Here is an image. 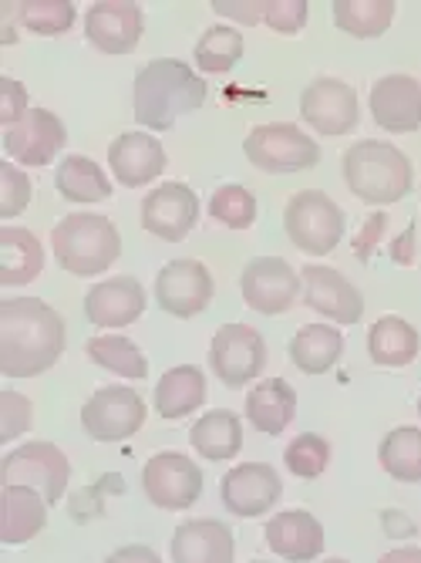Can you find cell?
<instances>
[{"mask_svg":"<svg viewBox=\"0 0 421 563\" xmlns=\"http://www.w3.org/2000/svg\"><path fill=\"white\" fill-rule=\"evenodd\" d=\"M284 493V479L274 466L267 463H243L233 466L223 479H220V496L223 506L233 517L250 520V517H263L270 514Z\"/></svg>","mask_w":421,"mask_h":563,"instance_id":"14","label":"cell"},{"mask_svg":"<svg viewBox=\"0 0 421 563\" xmlns=\"http://www.w3.org/2000/svg\"><path fill=\"white\" fill-rule=\"evenodd\" d=\"M199 220V199L186 183H163L142 199V227L145 233L179 243L192 233Z\"/></svg>","mask_w":421,"mask_h":563,"instance_id":"16","label":"cell"},{"mask_svg":"<svg viewBox=\"0 0 421 563\" xmlns=\"http://www.w3.org/2000/svg\"><path fill=\"white\" fill-rule=\"evenodd\" d=\"M243 152L263 173H303L321 163V145L293 122L256 125L243 142Z\"/></svg>","mask_w":421,"mask_h":563,"instance_id":"6","label":"cell"},{"mask_svg":"<svg viewBox=\"0 0 421 563\" xmlns=\"http://www.w3.org/2000/svg\"><path fill=\"white\" fill-rule=\"evenodd\" d=\"M263 24L277 34H297L307 24V0H263Z\"/></svg>","mask_w":421,"mask_h":563,"instance_id":"41","label":"cell"},{"mask_svg":"<svg viewBox=\"0 0 421 563\" xmlns=\"http://www.w3.org/2000/svg\"><path fill=\"white\" fill-rule=\"evenodd\" d=\"M263 537H267V547L277 556L290 563H307L313 556H321L324 550V527L307 509H284V514L267 520Z\"/></svg>","mask_w":421,"mask_h":563,"instance_id":"23","label":"cell"},{"mask_svg":"<svg viewBox=\"0 0 421 563\" xmlns=\"http://www.w3.org/2000/svg\"><path fill=\"white\" fill-rule=\"evenodd\" d=\"M418 416H421V398H418Z\"/></svg>","mask_w":421,"mask_h":563,"instance_id":"50","label":"cell"},{"mask_svg":"<svg viewBox=\"0 0 421 563\" xmlns=\"http://www.w3.org/2000/svg\"><path fill=\"white\" fill-rule=\"evenodd\" d=\"M142 489L159 509H189L202 496V470L182 452H155L142 466Z\"/></svg>","mask_w":421,"mask_h":563,"instance_id":"10","label":"cell"},{"mask_svg":"<svg viewBox=\"0 0 421 563\" xmlns=\"http://www.w3.org/2000/svg\"><path fill=\"white\" fill-rule=\"evenodd\" d=\"M209 217L230 230H250L256 223V196L246 186L226 183L209 196Z\"/></svg>","mask_w":421,"mask_h":563,"instance_id":"37","label":"cell"},{"mask_svg":"<svg viewBox=\"0 0 421 563\" xmlns=\"http://www.w3.org/2000/svg\"><path fill=\"white\" fill-rule=\"evenodd\" d=\"M145 311V287L135 277H109L98 280L85 294V314L95 328L112 331L129 328Z\"/></svg>","mask_w":421,"mask_h":563,"instance_id":"19","label":"cell"},{"mask_svg":"<svg viewBox=\"0 0 421 563\" xmlns=\"http://www.w3.org/2000/svg\"><path fill=\"white\" fill-rule=\"evenodd\" d=\"M145 422V401L125 385L98 388L81 405V426L95 442H122L132 439Z\"/></svg>","mask_w":421,"mask_h":563,"instance_id":"9","label":"cell"},{"mask_svg":"<svg viewBox=\"0 0 421 563\" xmlns=\"http://www.w3.org/2000/svg\"><path fill=\"white\" fill-rule=\"evenodd\" d=\"M44 271V246L24 227H0V284L24 287Z\"/></svg>","mask_w":421,"mask_h":563,"instance_id":"26","label":"cell"},{"mask_svg":"<svg viewBox=\"0 0 421 563\" xmlns=\"http://www.w3.org/2000/svg\"><path fill=\"white\" fill-rule=\"evenodd\" d=\"M284 230L290 243L310 257H324L337 250L344 236V210L321 189H300L284 210Z\"/></svg>","mask_w":421,"mask_h":563,"instance_id":"5","label":"cell"},{"mask_svg":"<svg viewBox=\"0 0 421 563\" xmlns=\"http://www.w3.org/2000/svg\"><path fill=\"white\" fill-rule=\"evenodd\" d=\"M169 556L173 563H233L236 540L233 530L220 520H189L176 527Z\"/></svg>","mask_w":421,"mask_h":563,"instance_id":"22","label":"cell"},{"mask_svg":"<svg viewBox=\"0 0 421 563\" xmlns=\"http://www.w3.org/2000/svg\"><path fill=\"white\" fill-rule=\"evenodd\" d=\"M65 351V321L37 297L0 303V372L8 378H34Z\"/></svg>","mask_w":421,"mask_h":563,"instance_id":"1","label":"cell"},{"mask_svg":"<svg viewBox=\"0 0 421 563\" xmlns=\"http://www.w3.org/2000/svg\"><path fill=\"white\" fill-rule=\"evenodd\" d=\"M381 527L391 540L414 537V523L408 520V514H401V509H381Z\"/></svg>","mask_w":421,"mask_h":563,"instance_id":"46","label":"cell"},{"mask_svg":"<svg viewBox=\"0 0 421 563\" xmlns=\"http://www.w3.org/2000/svg\"><path fill=\"white\" fill-rule=\"evenodd\" d=\"M378 463L398 483H421V429H391L378 445Z\"/></svg>","mask_w":421,"mask_h":563,"instance_id":"32","label":"cell"},{"mask_svg":"<svg viewBox=\"0 0 421 563\" xmlns=\"http://www.w3.org/2000/svg\"><path fill=\"white\" fill-rule=\"evenodd\" d=\"M206 81L176 58H155L135 75V122L148 132H169L176 119L202 109Z\"/></svg>","mask_w":421,"mask_h":563,"instance_id":"2","label":"cell"},{"mask_svg":"<svg viewBox=\"0 0 421 563\" xmlns=\"http://www.w3.org/2000/svg\"><path fill=\"white\" fill-rule=\"evenodd\" d=\"M341 166H344L347 189L361 202H372V207H391V202H401L414 186L408 156L391 142H375V139L354 142L344 152Z\"/></svg>","mask_w":421,"mask_h":563,"instance_id":"3","label":"cell"},{"mask_svg":"<svg viewBox=\"0 0 421 563\" xmlns=\"http://www.w3.org/2000/svg\"><path fill=\"white\" fill-rule=\"evenodd\" d=\"M55 186L71 202H101L112 196L109 176L88 156H65L55 169Z\"/></svg>","mask_w":421,"mask_h":563,"instance_id":"31","label":"cell"},{"mask_svg":"<svg viewBox=\"0 0 421 563\" xmlns=\"http://www.w3.org/2000/svg\"><path fill=\"white\" fill-rule=\"evenodd\" d=\"M344 354V334L331 324H307L290 341V357L303 375H324Z\"/></svg>","mask_w":421,"mask_h":563,"instance_id":"29","label":"cell"},{"mask_svg":"<svg viewBox=\"0 0 421 563\" xmlns=\"http://www.w3.org/2000/svg\"><path fill=\"white\" fill-rule=\"evenodd\" d=\"M391 0H337L334 4V24L354 37H378L391 27Z\"/></svg>","mask_w":421,"mask_h":563,"instance_id":"35","label":"cell"},{"mask_svg":"<svg viewBox=\"0 0 421 563\" xmlns=\"http://www.w3.org/2000/svg\"><path fill=\"white\" fill-rule=\"evenodd\" d=\"M192 58L202 71L209 75H223L233 71L236 62L243 58V34L230 24H217V27H206L202 37L192 47Z\"/></svg>","mask_w":421,"mask_h":563,"instance_id":"34","label":"cell"},{"mask_svg":"<svg viewBox=\"0 0 421 563\" xmlns=\"http://www.w3.org/2000/svg\"><path fill=\"white\" fill-rule=\"evenodd\" d=\"M209 388H206V375L196 368V365H179V368H169L159 385H155V412L163 419L176 422L196 408H202Z\"/></svg>","mask_w":421,"mask_h":563,"instance_id":"27","label":"cell"},{"mask_svg":"<svg viewBox=\"0 0 421 563\" xmlns=\"http://www.w3.org/2000/svg\"><path fill=\"white\" fill-rule=\"evenodd\" d=\"M378 563H421V550L418 547H398V550H388Z\"/></svg>","mask_w":421,"mask_h":563,"instance_id":"48","label":"cell"},{"mask_svg":"<svg viewBox=\"0 0 421 563\" xmlns=\"http://www.w3.org/2000/svg\"><path fill=\"white\" fill-rule=\"evenodd\" d=\"M300 274L284 257H253L240 274V294L246 307L256 314H287L297 294H300Z\"/></svg>","mask_w":421,"mask_h":563,"instance_id":"11","label":"cell"},{"mask_svg":"<svg viewBox=\"0 0 421 563\" xmlns=\"http://www.w3.org/2000/svg\"><path fill=\"white\" fill-rule=\"evenodd\" d=\"M418 347H421L418 331L398 314L378 318L372 331H367V354L381 368H408L418 357Z\"/></svg>","mask_w":421,"mask_h":563,"instance_id":"28","label":"cell"},{"mask_svg":"<svg viewBox=\"0 0 421 563\" xmlns=\"http://www.w3.org/2000/svg\"><path fill=\"white\" fill-rule=\"evenodd\" d=\"M300 119L321 135H347L357 129V91L331 75L313 78L300 91Z\"/></svg>","mask_w":421,"mask_h":563,"instance_id":"12","label":"cell"},{"mask_svg":"<svg viewBox=\"0 0 421 563\" xmlns=\"http://www.w3.org/2000/svg\"><path fill=\"white\" fill-rule=\"evenodd\" d=\"M0 479H4V486H31L47 503H58L68 493L71 463L55 442H24L4 455Z\"/></svg>","mask_w":421,"mask_h":563,"instance_id":"7","label":"cell"},{"mask_svg":"<svg viewBox=\"0 0 421 563\" xmlns=\"http://www.w3.org/2000/svg\"><path fill=\"white\" fill-rule=\"evenodd\" d=\"M372 115L388 132H414L421 129V85L411 75H385L375 81L372 98Z\"/></svg>","mask_w":421,"mask_h":563,"instance_id":"21","label":"cell"},{"mask_svg":"<svg viewBox=\"0 0 421 563\" xmlns=\"http://www.w3.org/2000/svg\"><path fill=\"white\" fill-rule=\"evenodd\" d=\"M47 499L31 486L0 489V540L8 547L34 540L47 527Z\"/></svg>","mask_w":421,"mask_h":563,"instance_id":"24","label":"cell"},{"mask_svg":"<svg viewBox=\"0 0 421 563\" xmlns=\"http://www.w3.org/2000/svg\"><path fill=\"white\" fill-rule=\"evenodd\" d=\"M253 563H267V560H253Z\"/></svg>","mask_w":421,"mask_h":563,"instance_id":"51","label":"cell"},{"mask_svg":"<svg viewBox=\"0 0 421 563\" xmlns=\"http://www.w3.org/2000/svg\"><path fill=\"white\" fill-rule=\"evenodd\" d=\"M65 142H68V132H65L62 119L47 109H31L18 125L4 129V139H0V145H4L11 159L21 166H31V169L55 163Z\"/></svg>","mask_w":421,"mask_h":563,"instance_id":"15","label":"cell"},{"mask_svg":"<svg viewBox=\"0 0 421 563\" xmlns=\"http://www.w3.org/2000/svg\"><path fill=\"white\" fill-rule=\"evenodd\" d=\"M189 442L209 463H226V459H233L243 449V426L233 412L217 408V412H206L189 429Z\"/></svg>","mask_w":421,"mask_h":563,"instance_id":"30","label":"cell"},{"mask_svg":"<svg viewBox=\"0 0 421 563\" xmlns=\"http://www.w3.org/2000/svg\"><path fill=\"white\" fill-rule=\"evenodd\" d=\"M145 18L132 0H98L85 14V37L104 55H129L142 37Z\"/></svg>","mask_w":421,"mask_h":563,"instance_id":"17","label":"cell"},{"mask_svg":"<svg viewBox=\"0 0 421 563\" xmlns=\"http://www.w3.org/2000/svg\"><path fill=\"white\" fill-rule=\"evenodd\" d=\"M51 250L62 271L75 277H98L122 257V236L109 217L71 213L51 230Z\"/></svg>","mask_w":421,"mask_h":563,"instance_id":"4","label":"cell"},{"mask_svg":"<svg viewBox=\"0 0 421 563\" xmlns=\"http://www.w3.org/2000/svg\"><path fill=\"white\" fill-rule=\"evenodd\" d=\"M385 227H388L385 213H375L372 220L364 223V230L354 236V257H357L361 264L372 261V250H375V246H378V240L385 236Z\"/></svg>","mask_w":421,"mask_h":563,"instance_id":"44","label":"cell"},{"mask_svg":"<svg viewBox=\"0 0 421 563\" xmlns=\"http://www.w3.org/2000/svg\"><path fill=\"white\" fill-rule=\"evenodd\" d=\"M209 368L226 388H243L267 368V341L250 324H223L209 341Z\"/></svg>","mask_w":421,"mask_h":563,"instance_id":"8","label":"cell"},{"mask_svg":"<svg viewBox=\"0 0 421 563\" xmlns=\"http://www.w3.org/2000/svg\"><path fill=\"white\" fill-rule=\"evenodd\" d=\"M85 354L91 357V362L104 372H115L122 378H145L148 375V362L145 354L139 351L135 341L122 338V334H98L85 344Z\"/></svg>","mask_w":421,"mask_h":563,"instance_id":"33","label":"cell"},{"mask_svg":"<svg viewBox=\"0 0 421 563\" xmlns=\"http://www.w3.org/2000/svg\"><path fill=\"white\" fill-rule=\"evenodd\" d=\"M31 109H27V88L21 85V81H14V78H0V125L4 129H11V125H18L24 115H27Z\"/></svg>","mask_w":421,"mask_h":563,"instance_id":"42","label":"cell"},{"mask_svg":"<svg viewBox=\"0 0 421 563\" xmlns=\"http://www.w3.org/2000/svg\"><path fill=\"white\" fill-rule=\"evenodd\" d=\"M209 8H213L220 18L240 21V24H256V21H263V0H213Z\"/></svg>","mask_w":421,"mask_h":563,"instance_id":"43","label":"cell"},{"mask_svg":"<svg viewBox=\"0 0 421 563\" xmlns=\"http://www.w3.org/2000/svg\"><path fill=\"white\" fill-rule=\"evenodd\" d=\"M18 21L41 37H58L75 24V4L71 0H21Z\"/></svg>","mask_w":421,"mask_h":563,"instance_id":"36","label":"cell"},{"mask_svg":"<svg viewBox=\"0 0 421 563\" xmlns=\"http://www.w3.org/2000/svg\"><path fill=\"white\" fill-rule=\"evenodd\" d=\"M34 405L21 391H0V442H14L31 429Z\"/></svg>","mask_w":421,"mask_h":563,"instance_id":"40","label":"cell"},{"mask_svg":"<svg viewBox=\"0 0 421 563\" xmlns=\"http://www.w3.org/2000/svg\"><path fill=\"white\" fill-rule=\"evenodd\" d=\"M213 300V274L202 261H173L155 277V303L173 318H196Z\"/></svg>","mask_w":421,"mask_h":563,"instance_id":"13","label":"cell"},{"mask_svg":"<svg viewBox=\"0 0 421 563\" xmlns=\"http://www.w3.org/2000/svg\"><path fill=\"white\" fill-rule=\"evenodd\" d=\"M297 416V391L284 378L256 382L246 395V419L263 435H284V429Z\"/></svg>","mask_w":421,"mask_h":563,"instance_id":"25","label":"cell"},{"mask_svg":"<svg viewBox=\"0 0 421 563\" xmlns=\"http://www.w3.org/2000/svg\"><path fill=\"white\" fill-rule=\"evenodd\" d=\"M31 202V179L14 169V163H0V217L14 220Z\"/></svg>","mask_w":421,"mask_h":563,"instance_id":"39","label":"cell"},{"mask_svg":"<svg viewBox=\"0 0 421 563\" xmlns=\"http://www.w3.org/2000/svg\"><path fill=\"white\" fill-rule=\"evenodd\" d=\"M109 169L125 189L148 186L166 173V148L148 132H122L109 145Z\"/></svg>","mask_w":421,"mask_h":563,"instance_id":"20","label":"cell"},{"mask_svg":"<svg viewBox=\"0 0 421 563\" xmlns=\"http://www.w3.org/2000/svg\"><path fill=\"white\" fill-rule=\"evenodd\" d=\"M300 277H303V303L307 307H313L318 314H324L337 324L361 321L364 297L341 271L324 267V264H307Z\"/></svg>","mask_w":421,"mask_h":563,"instance_id":"18","label":"cell"},{"mask_svg":"<svg viewBox=\"0 0 421 563\" xmlns=\"http://www.w3.org/2000/svg\"><path fill=\"white\" fill-rule=\"evenodd\" d=\"M104 563H163V560L145 543H129V547H119L115 553L104 556Z\"/></svg>","mask_w":421,"mask_h":563,"instance_id":"45","label":"cell"},{"mask_svg":"<svg viewBox=\"0 0 421 563\" xmlns=\"http://www.w3.org/2000/svg\"><path fill=\"white\" fill-rule=\"evenodd\" d=\"M388 253H391V261L401 264V267H411L414 264V223H408L405 233L391 240Z\"/></svg>","mask_w":421,"mask_h":563,"instance_id":"47","label":"cell"},{"mask_svg":"<svg viewBox=\"0 0 421 563\" xmlns=\"http://www.w3.org/2000/svg\"><path fill=\"white\" fill-rule=\"evenodd\" d=\"M284 463H287V470H290L293 476H300V479H318V476L328 470V463H331V445H328V439L318 435V432H303V435H297V439L287 445Z\"/></svg>","mask_w":421,"mask_h":563,"instance_id":"38","label":"cell"},{"mask_svg":"<svg viewBox=\"0 0 421 563\" xmlns=\"http://www.w3.org/2000/svg\"><path fill=\"white\" fill-rule=\"evenodd\" d=\"M324 563H347V560H341V556H331V560H324Z\"/></svg>","mask_w":421,"mask_h":563,"instance_id":"49","label":"cell"}]
</instances>
